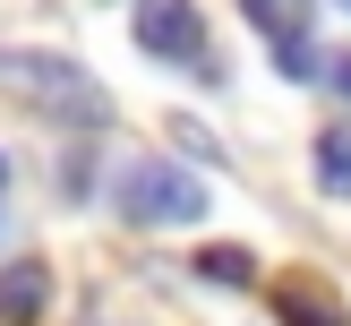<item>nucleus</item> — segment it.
<instances>
[{
  "label": "nucleus",
  "instance_id": "obj_5",
  "mask_svg": "<svg viewBox=\"0 0 351 326\" xmlns=\"http://www.w3.org/2000/svg\"><path fill=\"white\" fill-rule=\"evenodd\" d=\"M266 51H274V69H283V78H291V86H317V78H326V51H317V43H308V34H300V26H291V34H274V43H266Z\"/></svg>",
  "mask_w": 351,
  "mask_h": 326
},
{
  "label": "nucleus",
  "instance_id": "obj_3",
  "mask_svg": "<svg viewBox=\"0 0 351 326\" xmlns=\"http://www.w3.org/2000/svg\"><path fill=\"white\" fill-rule=\"evenodd\" d=\"M137 51H146V60L197 69L206 60V17H197V0H137Z\"/></svg>",
  "mask_w": 351,
  "mask_h": 326
},
{
  "label": "nucleus",
  "instance_id": "obj_6",
  "mask_svg": "<svg viewBox=\"0 0 351 326\" xmlns=\"http://www.w3.org/2000/svg\"><path fill=\"white\" fill-rule=\"evenodd\" d=\"M317 189H326V198H351V129H326L317 137Z\"/></svg>",
  "mask_w": 351,
  "mask_h": 326
},
{
  "label": "nucleus",
  "instance_id": "obj_8",
  "mask_svg": "<svg viewBox=\"0 0 351 326\" xmlns=\"http://www.w3.org/2000/svg\"><path fill=\"white\" fill-rule=\"evenodd\" d=\"M197 266H206V275H215V283H240V292H249V283H257V257H249V249H206V257H197Z\"/></svg>",
  "mask_w": 351,
  "mask_h": 326
},
{
  "label": "nucleus",
  "instance_id": "obj_1",
  "mask_svg": "<svg viewBox=\"0 0 351 326\" xmlns=\"http://www.w3.org/2000/svg\"><path fill=\"white\" fill-rule=\"evenodd\" d=\"M0 95L43 112V120H69V129H103L112 120L103 78L86 60H69V51H0Z\"/></svg>",
  "mask_w": 351,
  "mask_h": 326
},
{
  "label": "nucleus",
  "instance_id": "obj_9",
  "mask_svg": "<svg viewBox=\"0 0 351 326\" xmlns=\"http://www.w3.org/2000/svg\"><path fill=\"white\" fill-rule=\"evenodd\" d=\"M171 146H189V154H197V163H215V154H223V146H215V137H206V129H197V120H171Z\"/></svg>",
  "mask_w": 351,
  "mask_h": 326
},
{
  "label": "nucleus",
  "instance_id": "obj_2",
  "mask_svg": "<svg viewBox=\"0 0 351 326\" xmlns=\"http://www.w3.org/2000/svg\"><path fill=\"white\" fill-rule=\"evenodd\" d=\"M112 206L120 223H137V232H171V223H206V181L189 163H120L112 172Z\"/></svg>",
  "mask_w": 351,
  "mask_h": 326
},
{
  "label": "nucleus",
  "instance_id": "obj_11",
  "mask_svg": "<svg viewBox=\"0 0 351 326\" xmlns=\"http://www.w3.org/2000/svg\"><path fill=\"white\" fill-rule=\"evenodd\" d=\"M0 181H9V154H0Z\"/></svg>",
  "mask_w": 351,
  "mask_h": 326
},
{
  "label": "nucleus",
  "instance_id": "obj_4",
  "mask_svg": "<svg viewBox=\"0 0 351 326\" xmlns=\"http://www.w3.org/2000/svg\"><path fill=\"white\" fill-rule=\"evenodd\" d=\"M51 301V266L43 257H9L0 266V326H34Z\"/></svg>",
  "mask_w": 351,
  "mask_h": 326
},
{
  "label": "nucleus",
  "instance_id": "obj_7",
  "mask_svg": "<svg viewBox=\"0 0 351 326\" xmlns=\"http://www.w3.org/2000/svg\"><path fill=\"white\" fill-rule=\"evenodd\" d=\"M274 309H283V326H343L335 309H317V292H308V283H283V292H274Z\"/></svg>",
  "mask_w": 351,
  "mask_h": 326
},
{
  "label": "nucleus",
  "instance_id": "obj_12",
  "mask_svg": "<svg viewBox=\"0 0 351 326\" xmlns=\"http://www.w3.org/2000/svg\"><path fill=\"white\" fill-rule=\"evenodd\" d=\"M343 9H351V0H343Z\"/></svg>",
  "mask_w": 351,
  "mask_h": 326
},
{
  "label": "nucleus",
  "instance_id": "obj_10",
  "mask_svg": "<svg viewBox=\"0 0 351 326\" xmlns=\"http://www.w3.org/2000/svg\"><path fill=\"white\" fill-rule=\"evenodd\" d=\"M326 86H335V95L351 103V51H335V60H326Z\"/></svg>",
  "mask_w": 351,
  "mask_h": 326
}]
</instances>
